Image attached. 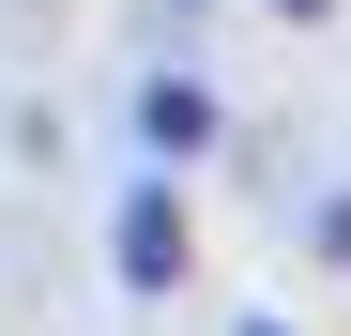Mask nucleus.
<instances>
[{
  "label": "nucleus",
  "mask_w": 351,
  "mask_h": 336,
  "mask_svg": "<svg viewBox=\"0 0 351 336\" xmlns=\"http://www.w3.org/2000/svg\"><path fill=\"white\" fill-rule=\"evenodd\" d=\"M184 199H168V184H138L123 214H107V275H123V291H184Z\"/></svg>",
  "instance_id": "obj_1"
},
{
  "label": "nucleus",
  "mask_w": 351,
  "mask_h": 336,
  "mask_svg": "<svg viewBox=\"0 0 351 336\" xmlns=\"http://www.w3.org/2000/svg\"><path fill=\"white\" fill-rule=\"evenodd\" d=\"M123 123H138V153H199V138H214V92H199V77H138Z\"/></svg>",
  "instance_id": "obj_2"
},
{
  "label": "nucleus",
  "mask_w": 351,
  "mask_h": 336,
  "mask_svg": "<svg viewBox=\"0 0 351 336\" xmlns=\"http://www.w3.org/2000/svg\"><path fill=\"white\" fill-rule=\"evenodd\" d=\"M306 245H321V260H351V199H321V230H306Z\"/></svg>",
  "instance_id": "obj_3"
},
{
  "label": "nucleus",
  "mask_w": 351,
  "mask_h": 336,
  "mask_svg": "<svg viewBox=\"0 0 351 336\" xmlns=\"http://www.w3.org/2000/svg\"><path fill=\"white\" fill-rule=\"evenodd\" d=\"M275 16H290V31H321V16H336V0H275Z\"/></svg>",
  "instance_id": "obj_4"
},
{
  "label": "nucleus",
  "mask_w": 351,
  "mask_h": 336,
  "mask_svg": "<svg viewBox=\"0 0 351 336\" xmlns=\"http://www.w3.org/2000/svg\"><path fill=\"white\" fill-rule=\"evenodd\" d=\"M229 336H290V321H229Z\"/></svg>",
  "instance_id": "obj_5"
}]
</instances>
